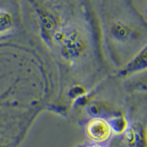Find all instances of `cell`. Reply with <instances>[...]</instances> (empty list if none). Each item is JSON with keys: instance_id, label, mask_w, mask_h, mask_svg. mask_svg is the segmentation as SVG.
<instances>
[{"instance_id": "cell-4", "label": "cell", "mask_w": 147, "mask_h": 147, "mask_svg": "<svg viewBox=\"0 0 147 147\" xmlns=\"http://www.w3.org/2000/svg\"><path fill=\"white\" fill-rule=\"evenodd\" d=\"M109 122L112 128L113 133L119 136L123 135L129 127L128 121L124 115L113 117Z\"/></svg>"}, {"instance_id": "cell-3", "label": "cell", "mask_w": 147, "mask_h": 147, "mask_svg": "<svg viewBox=\"0 0 147 147\" xmlns=\"http://www.w3.org/2000/svg\"><path fill=\"white\" fill-rule=\"evenodd\" d=\"M13 20L11 9L0 3V32L10 28L13 24Z\"/></svg>"}, {"instance_id": "cell-5", "label": "cell", "mask_w": 147, "mask_h": 147, "mask_svg": "<svg viewBox=\"0 0 147 147\" xmlns=\"http://www.w3.org/2000/svg\"><path fill=\"white\" fill-rule=\"evenodd\" d=\"M124 24L122 22L115 24V26L114 27V34L119 38H125L128 35V30L127 27H124Z\"/></svg>"}, {"instance_id": "cell-6", "label": "cell", "mask_w": 147, "mask_h": 147, "mask_svg": "<svg viewBox=\"0 0 147 147\" xmlns=\"http://www.w3.org/2000/svg\"><path fill=\"white\" fill-rule=\"evenodd\" d=\"M82 147H109L108 146L106 145L103 143V144H98V143H93V144H86V145L83 146Z\"/></svg>"}, {"instance_id": "cell-1", "label": "cell", "mask_w": 147, "mask_h": 147, "mask_svg": "<svg viewBox=\"0 0 147 147\" xmlns=\"http://www.w3.org/2000/svg\"><path fill=\"white\" fill-rule=\"evenodd\" d=\"M87 137L94 143L103 144L113 134L110 122L102 117H94L88 121L85 128Z\"/></svg>"}, {"instance_id": "cell-2", "label": "cell", "mask_w": 147, "mask_h": 147, "mask_svg": "<svg viewBox=\"0 0 147 147\" xmlns=\"http://www.w3.org/2000/svg\"><path fill=\"white\" fill-rule=\"evenodd\" d=\"M124 143L129 147H146L145 131L140 127H129L124 134Z\"/></svg>"}]
</instances>
